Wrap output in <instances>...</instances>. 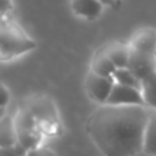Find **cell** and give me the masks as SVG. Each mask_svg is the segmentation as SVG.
Wrapping results in <instances>:
<instances>
[{
  "label": "cell",
  "mask_w": 156,
  "mask_h": 156,
  "mask_svg": "<svg viewBox=\"0 0 156 156\" xmlns=\"http://www.w3.org/2000/svg\"><path fill=\"white\" fill-rule=\"evenodd\" d=\"M15 144H18L15 125L10 116L4 115L0 119V148L2 147H11Z\"/></svg>",
  "instance_id": "obj_12"
},
{
  "label": "cell",
  "mask_w": 156,
  "mask_h": 156,
  "mask_svg": "<svg viewBox=\"0 0 156 156\" xmlns=\"http://www.w3.org/2000/svg\"><path fill=\"white\" fill-rule=\"evenodd\" d=\"M4 115H5V108H2V107H0V119H2Z\"/></svg>",
  "instance_id": "obj_19"
},
{
  "label": "cell",
  "mask_w": 156,
  "mask_h": 156,
  "mask_svg": "<svg viewBox=\"0 0 156 156\" xmlns=\"http://www.w3.org/2000/svg\"><path fill=\"white\" fill-rule=\"evenodd\" d=\"M25 156H55V152L52 151V149L47 148V147L37 145V147H34V148L27 149Z\"/></svg>",
  "instance_id": "obj_15"
},
{
  "label": "cell",
  "mask_w": 156,
  "mask_h": 156,
  "mask_svg": "<svg viewBox=\"0 0 156 156\" xmlns=\"http://www.w3.org/2000/svg\"><path fill=\"white\" fill-rule=\"evenodd\" d=\"M26 149L21 144H15L11 147H2L0 148V156H25Z\"/></svg>",
  "instance_id": "obj_14"
},
{
  "label": "cell",
  "mask_w": 156,
  "mask_h": 156,
  "mask_svg": "<svg viewBox=\"0 0 156 156\" xmlns=\"http://www.w3.org/2000/svg\"><path fill=\"white\" fill-rule=\"evenodd\" d=\"M115 70H116V67L114 66V63L105 56L101 49H100L99 52H96L94 56L92 58V62H90L92 73L97 74V76H100V77L112 78Z\"/></svg>",
  "instance_id": "obj_10"
},
{
  "label": "cell",
  "mask_w": 156,
  "mask_h": 156,
  "mask_svg": "<svg viewBox=\"0 0 156 156\" xmlns=\"http://www.w3.org/2000/svg\"><path fill=\"white\" fill-rule=\"evenodd\" d=\"M10 100H11L10 90L7 89V86H5L4 83L0 82V107L5 108L10 104Z\"/></svg>",
  "instance_id": "obj_16"
},
{
  "label": "cell",
  "mask_w": 156,
  "mask_h": 156,
  "mask_svg": "<svg viewBox=\"0 0 156 156\" xmlns=\"http://www.w3.org/2000/svg\"><path fill=\"white\" fill-rule=\"evenodd\" d=\"M100 3H101L103 5H111L112 7L114 4H115V2H118V0H99Z\"/></svg>",
  "instance_id": "obj_18"
},
{
  "label": "cell",
  "mask_w": 156,
  "mask_h": 156,
  "mask_svg": "<svg viewBox=\"0 0 156 156\" xmlns=\"http://www.w3.org/2000/svg\"><path fill=\"white\" fill-rule=\"evenodd\" d=\"M143 152L147 155L156 156V110H149L148 122L144 132Z\"/></svg>",
  "instance_id": "obj_9"
},
{
  "label": "cell",
  "mask_w": 156,
  "mask_h": 156,
  "mask_svg": "<svg viewBox=\"0 0 156 156\" xmlns=\"http://www.w3.org/2000/svg\"><path fill=\"white\" fill-rule=\"evenodd\" d=\"M12 10V0H0V14H5Z\"/></svg>",
  "instance_id": "obj_17"
},
{
  "label": "cell",
  "mask_w": 156,
  "mask_h": 156,
  "mask_svg": "<svg viewBox=\"0 0 156 156\" xmlns=\"http://www.w3.org/2000/svg\"><path fill=\"white\" fill-rule=\"evenodd\" d=\"M149 108L103 104L92 114L88 133L104 156H136L143 152Z\"/></svg>",
  "instance_id": "obj_1"
},
{
  "label": "cell",
  "mask_w": 156,
  "mask_h": 156,
  "mask_svg": "<svg viewBox=\"0 0 156 156\" xmlns=\"http://www.w3.org/2000/svg\"><path fill=\"white\" fill-rule=\"evenodd\" d=\"M130 51L141 52V54L156 55V30L154 27H143L138 29L130 38Z\"/></svg>",
  "instance_id": "obj_6"
},
{
  "label": "cell",
  "mask_w": 156,
  "mask_h": 156,
  "mask_svg": "<svg viewBox=\"0 0 156 156\" xmlns=\"http://www.w3.org/2000/svg\"><path fill=\"white\" fill-rule=\"evenodd\" d=\"M127 69L134 74L140 81L145 80L156 70V55L141 54V52L130 51Z\"/></svg>",
  "instance_id": "obj_5"
},
{
  "label": "cell",
  "mask_w": 156,
  "mask_h": 156,
  "mask_svg": "<svg viewBox=\"0 0 156 156\" xmlns=\"http://www.w3.org/2000/svg\"><path fill=\"white\" fill-rule=\"evenodd\" d=\"M141 94L144 105L149 110H156V70L141 81Z\"/></svg>",
  "instance_id": "obj_11"
},
{
  "label": "cell",
  "mask_w": 156,
  "mask_h": 156,
  "mask_svg": "<svg viewBox=\"0 0 156 156\" xmlns=\"http://www.w3.org/2000/svg\"><path fill=\"white\" fill-rule=\"evenodd\" d=\"M71 8L76 15L92 21L101 15L104 5L99 0H71Z\"/></svg>",
  "instance_id": "obj_7"
},
{
  "label": "cell",
  "mask_w": 156,
  "mask_h": 156,
  "mask_svg": "<svg viewBox=\"0 0 156 156\" xmlns=\"http://www.w3.org/2000/svg\"><path fill=\"white\" fill-rule=\"evenodd\" d=\"M114 83H115L114 82V78L100 77L97 74L89 71L85 80V89H86V93H88L89 99L93 100L97 104L103 105L107 103Z\"/></svg>",
  "instance_id": "obj_3"
},
{
  "label": "cell",
  "mask_w": 156,
  "mask_h": 156,
  "mask_svg": "<svg viewBox=\"0 0 156 156\" xmlns=\"http://www.w3.org/2000/svg\"><path fill=\"white\" fill-rule=\"evenodd\" d=\"M112 78H114V82L115 83H119V85H123V86H130V88H134V89L141 90V81L138 80L127 67L116 69Z\"/></svg>",
  "instance_id": "obj_13"
},
{
  "label": "cell",
  "mask_w": 156,
  "mask_h": 156,
  "mask_svg": "<svg viewBox=\"0 0 156 156\" xmlns=\"http://www.w3.org/2000/svg\"><path fill=\"white\" fill-rule=\"evenodd\" d=\"M37 43L19 26L0 22V59H12L33 51Z\"/></svg>",
  "instance_id": "obj_2"
},
{
  "label": "cell",
  "mask_w": 156,
  "mask_h": 156,
  "mask_svg": "<svg viewBox=\"0 0 156 156\" xmlns=\"http://www.w3.org/2000/svg\"><path fill=\"white\" fill-rule=\"evenodd\" d=\"M105 104L110 105H144L141 90L114 83Z\"/></svg>",
  "instance_id": "obj_4"
},
{
  "label": "cell",
  "mask_w": 156,
  "mask_h": 156,
  "mask_svg": "<svg viewBox=\"0 0 156 156\" xmlns=\"http://www.w3.org/2000/svg\"><path fill=\"white\" fill-rule=\"evenodd\" d=\"M104 55L114 63L116 69H125L127 67V62H129V54L130 49L127 44L123 43H111L101 48Z\"/></svg>",
  "instance_id": "obj_8"
}]
</instances>
